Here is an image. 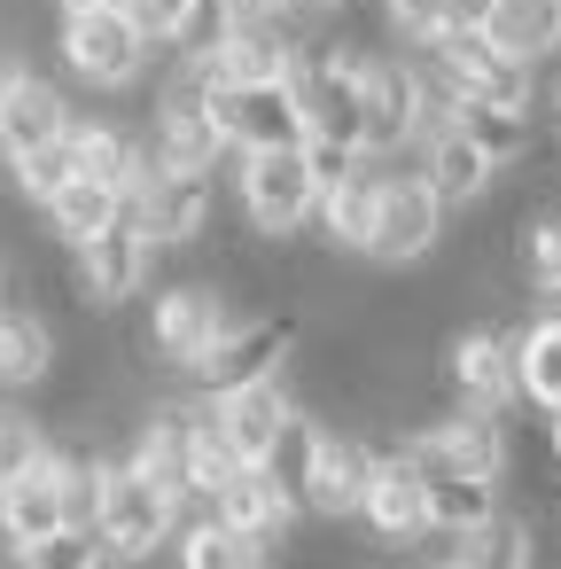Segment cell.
<instances>
[{
  "mask_svg": "<svg viewBox=\"0 0 561 569\" xmlns=\"http://www.w3.org/2000/svg\"><path fill=\"white\" fill-rule=\"evenodd\" d=\"M149 56L157 40L141 32V17L126 9V0H110V9H79V17H56V63L94 87V94H118V87H141L149 79Z\"/></svg>",
  "mask_w": 561,
  "mask_h": 569,
  "instance_id": "cell-1",
  "label": "cell"
},
{
  "mask_svg": "<svg viewBox=\"0 0 561 569\" xmlns=\"http://www.w3.org/2000/svg\"><path fill=\"white\" fill-rule=\"evenodd\" d=\"M234 211H242L266 242L304 234L312 211H320V180H312L304 141H289V149H234Z\"/></svg>",
  "mask_w": 561,
  "mask_h": 569,
  "instance_id": "cell-2",
  "label": "cell"
},
{
  "mask_svg": "<svg viewBox=\"0 0 561 569\" xmlns=\"http://www.w3.org/2000/svg\"><path fill=\"white\" fill-rule=\"evenodd\" d=\"M289 87H297V110H304V141H320V149H359V157H367L359 56H351L343 40H304Z\"/></svg>",
  "mask_w": 561,
  "mask_h": 569,
  "instance_id": "cell-3",
  "label": "cell"
},
{
  "mask_svg": "<svg viewBox=\"0 0 561 569\" xmlns=\"http://www.w3.org/2000/svg\"><path fill=\"white\" fill-rule=\"evenodd\" d=\"M297 336H304V312H289V305H273V312H242V320H227L219 343L180 375V390H188V398H219V390L266 382V375L289 367Z\"/></svg>",
  "mask_w": 561,
  "mask_h": 569,
  "instance_id": "cell-4",
  "label": "cell"
},
{
  "mask_svg": "<svg viewBox=\"0 0 561 569\" xmlns=\"http://www.w3.org/2000/svg\"><path fill=\"white\" fill-rule=\"evenodd\" d=\"M180 499L172 491H157L141 468H126V460H110V483H102V507H94V538H102V553H110V569H133V561H157L164 546H172V530H180Z\"/></svg>",
  "mask_w": 561,
  "mask_h": 569,
  "instance_id": "cell-5",
  "label": "cell"
},
{
  "mask_svg": "<svg viewBox=\"0 0 561 569\" xmlns=\"http://www.w3.org/2000/svg\"><path fill=\"white\" fill-rule=\"evenodd\" d=\"M227 320H234V312H227V289H219L211 273H180V281H164V289L149 297L141 343H149V359H157L164 375H188V367L219 343Z\"/></svg>",
  "mask_w": 561,
  "mask_h": 569,
  "instance_id": "cell-6",
  "label": "cell"
},
{
  "mask_svg": "<svg viewBox=\"0 0 561 569\" xmlns=\"http://www.w3.org/2000/svg\"><path fill=\"white\" fill-rule=\"evenodd\" d=\"M126 219H133L157 250H203V234L219 227V188H211V172L149 164V172L126 188Z\"/></svg>",
  "mask_w": 561,
  "mask_h": 569,
  "instance_id": "cell-7",
  "label": "cell"
},
{
  "mask_svg": "<svg viewBox=\"0 0 561 569\" xmlns=\"http://www.w3.org/2000/svg\"><path fill=\"white\" fill-rule=\"evenodd\" d=\"M374 437L359 429H312L304 445V468H297V507L304 522H359V499L374 483Z\"/></svg>",
  "mask_w": 561,
  "mask_h": 569,
  "instance_id": "cell-8",
  "label": "cell"
},
{
  "mask_svg": "<svg viewBox=\"0 0 561 569\" xmlns=\"http://www.w3.org/2000/svg\"><path fill=\"white\" fill-rule=\"evenodd\" d=\"M437 242H444V203H437V188L421 180V164L413 172H382V188H374V227H367V266H421V258H437Z\"/></svg>",
  "mask_w": 561,
  "mask_h": 569,
  "instance_id": "cell-9",
  "label": "cell"
},
{
  "mask_svg": "<svg viewBox=\"0 0 561 569\" xmlns=\"http://www.w3.org/2000/svg\"><path fill=\"white\" fill-rule=\"evenodd\" d=\"M421 468H460V476H507V452H514V429H507V413H483V406H437L413 437H398Z\"/></svg>",
  "mask_w": 561,
  "mask_h": 569,
  "instance_id": "cell-10",
  "label": "cell"
},
{
  "mask_svg": "<svg viewBox=\"0 0 561 569\" xmlns=\"http://www.w3.org/2000/svg\"><path fill=\"white\" fill-rule=\"evenodd\" d=\"M437 382L452 406H483V413H507L522 390H514V328L507 320H475L460 336H444L437 351Z\"/></svg>",
  "mask_w": 561,
  "mask_h": 569,
  "instance_id": "cell-11",
  "label": "cell"
},
{
  "mask_svg": "<svg viewBox=\"0 0 561 569\" xmlns=\"http://www.w3.org/2000/svg\"><path fill=\"white\" fill-rule=\"evenodd\" d=\"M149 273H157V242H149L133 219H118V227L71 242V281H79V297H87L94 312L133 305V297L149 289Z\"/></svg>",
  "mask_w": 561,
  "mask_h": 569,
  "instance_id": "cell-12",
  "label": "cell"
},
{
  "mask_svg": "<svg viewBox=\"0 0 561 569\" xmlns=\"http://www.w3.org/2000/svg\"><path fill=\"white\" fill-rule=\"evenodd\" d=\"M359 530H367L374 553H405V546L429 538V491H421V468H413L405 445L374 452V483L359 499Z\"/></svg>",
  "mask_w": 561,
  "mask_h": 569,
  "instance_id": "cell-13",
  "label": "cell"
},
{
  "mask_svg": "<svg viewBox=\"0 0 561 569\" xmlns=\"http://www.w3.org/2000/svg\"><path fill=\"white\" fill-rule=\"evenodd\" d=\"M359 102H367V157L390 164L421 141V79L405 56H359Z\"/></svg>",
  "mask_w": 561,
  "mask_h": 569,
  "instance_id": "cell-14",
  "label": "cell"
},
{
  "mask_svg": "<svg viewBox=\"0 0 561 569\" xmlns=\"http://www.w3.org/2000/svg\"><path fill=\"white\" fill-rule=\"evenodd\" d=\"M211 118H219L227 149H289V141H304V110H297L289 79H258V87L211 79Z\"/></svg>",
  "mask_w": 561,
  "mask_h": 569,
  "instance_id": "cell-15",
  "label": "cell"
},
{
  "mask_svg": "<svg viewBox=\"0 0 561 569\" xmlns=\"http://www.w3.org/2000/svg\"><path fill=\"white\" fill-rule=\"evenodd\" d=\"M421 56H429V63H437L460 94H483V102H522V110L538 102V71H530V63H514L507 48H491L475 24H452V32H444L437 48H421Z\"/></svg>",
  "mask_w": 561,
  "mask_h": 569,
  "instance_id": "cell-16",
  "label": "cell"
},
{
  "mask_svg": "<svg viewBox=\"0 0 561 569\" xmlns=\"http://www.w3.org/2000/svg\"><path fill=\"white\" fill-rule=\"evenodd\" d=\"M297 17H227V32L203 48V63H211V79H227V87H258V79H289L297 71V32H289Z\"/></svg>",
  "mask_w": 561,
  "mask_h": 569,
  "instance_id": "cell-17",
  "label": "cell"
},
{
  "mask_svg": "<svg viewBox=\"0 0 561 569\" xmlns=\"http://www.w3.org/2000/svg\"><path fill=\"white\" fill-rule=\"evenodd\" d=\"M203 406H211V421L234 437V452H242V460H266V452L281 445V429L304 413V406H297V390H289V375H266V382L219 390V398H203Z\"/></svg>",
  "mask_w": 561,
  "mask_h": 569,
  "instance_id": "cell-18",
  "label": "cell"
},
{
  "mask_svg": "<svg viewBox=\"0 0 561 569\" xmlns=\"http://www.w3.org/2000/svg\"><path fill=\"white\" fill-rule=\"evenodd\" d=\"M211 507H219V515H227L234 530H250V538H258L266 553H281V546H289V538L304 530V507L289 499V483H281V476H273L266 460H242V468H234V483H227V491H219Z\"/></svg>",
  "mask_w": 561,
  "mask_h": 569,
  "instance_id": "cell-19",
  "label": "cell"
},
{
  "mask_svg": "<svg viewBox=\"0 0 561 569\" xmlns=\"http://www.w3.org/2000/svg\"><path fill=\"white\" fill-rule=\"evenodd\" d=\"M56 359H63V336L48 312L17 305V297L0 305V398H24V390L56 382Z\"/></svg>",
  "mask_w": 561,
  "mask_h": 569,
  "instance_id": "cell-20",
  "label": "cell"
},
{
  "mask_svg": "<svg viewBox=\"0 0 561 569\" xmlns=\"http://www.w3.org/2000/svg\"><path fill=\"white\" fill-rule=\"evenodd\" d=\"M421 180L437 188V203H444V211H475V203L499 188V164H491L460 126H444V133H429V141H421Z\"/></svg>",
  "mask_w": 561,
  "mask_h": 569,
  "instance_id": "cell-21",
  "label": "cell"
},
{
  "mask_svg": "<svg viewBox=\"0 0 561 569\" xmlns=\"http://www.w3.org/2000/svg\"><path fill=\"white\" fill-rule=\"evenodd\" d=\"M475 32H483L491 48H507L514 63L538 71V63L561 56V0H483Z\"/></svg>",
  "mask_w": 561,
  "mask_h": 569,
  "instance_id": "cell-22",
  "label": "cell"
},
{
  "mask_svg": "<svg viewBox=\"0 0 561 569\" xmlns=\"http://www.w3.org/2000/svg\"><path fill=\"white\" fill-rule=\"evenodd\" d=\"M63 133H71L63 87L40 79V71H24V79L9 87V102H0V164L24 157V149H40V141H63Z\"/></svg>",
  "mask_w": 561,
  "mask_h": 569,
  "instance_id": "cell-23",
  "label": "cell"
},
{
  "mask_svg": "<svg viewBox=\"0 0 561 569\" xmlns=\"http://www.w3.org/2000/svg\"><path fill=\"white\" fill-rule=\"evenodd\" d=\"M63 522V476H56V452H40L24 476H9L0 483V546H32V538H48Z\"/></svg>",
  "mask_w": 561,
  "mask_h": 569,
  "instance_id": "cell-24",
  "label": "cell"
},
{
  "mask_svg": "<svg viewBox=\"0 0 561 569\" xmlns=\"http://www.w3.org/2000/svg\"><path fill=\"white\" fill-rule=\"evenodd\" d=\"M452 126L499 164V172H514V164H530L538 157V118L522 110V102H483V94H460V110H452Z\"/></svg>",
  "mask_w": 561,
  "mask_h": 569,
  "instance_id": "cell-25",
  "label": "cell"
},
{
  "mask_svg": "<svg viewBox=\"0 0 561 569\" xmlns=\"http://www.w3.org/2000/svg\"><path fill=\"white\" fill-rule=\"evenodd\" d=\"M273 553L250 538V530H234L219 507H203V515H180V530H172V569H266Z\"/></svg>",
  "mask_w": 561,
  "mask_h": 569,
  "instance_id": "cell-26",
  "label": "cell"
},
{
  "mask_svg": "<svg viewBox=\"0 0 561 569\" xmlns=\"http://www.w3.org/2000/svg\"><path fill=\"white\" fill-rule=\"evenodd\" d=\"M374 188H382V164L374 157H359L328 196H320V211H312V227H320V242L328 250H367V227H374Z\"/></svg>",
  "mask_w": 561,
  "mask_h": 569,
  "instance_id": "cell-27",
  "label": "cell"
},
{
  "mask_svg": "<svg viewBox=\"0 0 561 569\" xmlns=\"http://www.w3.org/2000/svg\"><path fill=\"white\" fill-rule=\"evenodd\" d=\"M421 468V460H413ZM421 491H429V538H460L475 522L499 515V483L491 476H460V468H421Z\"/></svg>",
  "mask_w": 561,
  "mask_h": 569,
  "instance_id": "cell-28",
  "label": "cell"
},
{
  "mask_svg": "<svg viewBox=\"0 0 561 569\" xmlns=\"http://www.w3.org/2000/svg\"><path fill=\"white\" fill-rule=\"evenodd\" d=\"M71 164L87 180H110V188H133L149 172V141H133L126 126L110 118H71Z\"/></svg>",
  "mask_w": 561,
  "mask_h": 569,
  "instance_id": "cell-29",
  "label": "cell"
},
{
  "mask_svg": "<svg viewBox=\"0 0 561 569\" xmlns=\"http://www.w3.org/2000/svg\"><path fill=\"white\" fill-rule=\"evenodd\" d=\"M48 234L71 250V242H87V234H102V227H118L126 219V188H110V180H87V172H71L48 203Z\"/></svg>",
  "mask_w": 561,
  "mask_h": 569,
  "instance_id": "cell-30",
  "label": "cell"
},
{
  "mask_svg": "<svg viewBox=\"0 0 561 569\" xmlns=\"http://www.w3.org/2000/svg\"><path fill=\"white\" fill-rule=\"evenodd\" d=\"M514 390H522L538 413L561 406V305L514 328Z\"/></svg>",
  "mask_w": 561,
  "mask_h": 569,
  "instance_id": "cell-31",
  "label": "cell"
},
{
  "mask_svg": "<svg viewBox=\"0 0 561 569\" xmlns=\"http://www.w3.org/2000/svg\"><path fill=\"white\" fill-rule=\"evenodd\" d=\"M452 553L468 561V569H538V530H530V515L514 507H499L491 522H475V530H460L452 538Z\"/></svg>",
  "mask_w": 561,
  "mask_h": 569,
  "instance_id": "cell-32",
  "label": "cell"
},
{
  "mask_svg": "<svg viewBox=\"0 0 561 569\" xmlns=\"http://www.w3.org/2000/svg\"><path fill=\"white\" fill-rule=\"evenodd\" d=\"M234 468H242V452H234V437L211 421V406L196 398V429H188V483H196V507H211L227 483H234Z\"/></svg>",
  "mask_w": 561,
  "mask_h": 569,
  "instance_id": "cell-33",
  "label": "cell"
},
{
  "mask_svg": "<svg viewBox=\"0 0 561 569\" xmlns=\"http://www.w3.org/2000/svg\"><path fill=\"white\" fill-rule=\"evenodd\" d=\"M17 569H110V553H102L94 522H56L48 538L17 546Z\"/></svg>",
  "mask_w": 561,
  "mask_h": 569,
  "instance_id": "cell-34",
  "label": "cell"
},
{
  "mask_svg": "<svg viewBox=\"0 0 561 569\" xmlns=\"http://www.w3.org/2000/svg\"><path fill=\"white\" fill-rule=\"evenodd\" d=\"M71 172H79V164H71V133H63V141H40V149H24V157H9V188H17L24 203H48Z\"/></svg>",
  "mask_w": 561,
  "mask_h": 569,
  "instance_id": "cell-35",
  "label": "cell"
},
{
  "mask_svg": "<svg viewBox=\"0 0 561 569\" xmlns=\"http://www.w3.org/2000/svg\"><path fill=\"white\" fill-rule=\"evenodd\" d=\"M40 452H48V421L32 406H17V398H0V483L24 476Z\"/></svg>",
  "mask_w": 561,
  "mask_h": 569,
  "instance_id": "cell-36",
  "label": "cell"
},
{
  "mask_svg": "<svg viewBox=\"0 0 561 569\" xmlns=\"http://www.w3.org/2000/svg\"><path fill=\"white\" fill-rule=\"evenodd\" d=\"M126 9L141 17V32H149L157 48H172V40L188 32V17H196V0H126Z\"/></svg>",
  "mask_w": 561,
  "mask_h": 569,
  "instance_id": "cell-37",
  "label": "cell"
},
{
  "mask_svg": "<svg viewBox=\"0 0 561 569\" xmlns=\"http://www.w3.org/2000/svg\"><path fill=\"white\" fill-rule=\"evenodd\" d=\"M242 17H297V0H234Z\"/></svg>",
  "mask_w": 561,
  "mask_h": 569,
  "instance_id": "cell-38",
  "label": "cell"
},
{
  "mask_svg": "<svg viewBox=\"0 0 561 569\" xmlns=\"http://www.w3.org/2000/svg\"><path fill=\"white\" fill-rule=\"evenodd\" d=\"M17 79H24V56H17V48H0V102H9Z\"/></svg>",
  "mask_w": 561,
  "mask_h": 569,
  "instance_id": "cell-39",
  "label": "cell"
},
{
  "mask_svg": "<svg viewBox=\"0 0 561 569\" xmlns=\"http://www.w3.org/2000/svg\"><path fill=\"white\" fill-rule=\"evenodd\" d=\"M343 9H351V0H297V17H320V24H328V17H343Z\"/></svg>",
  "mask_w": 561,
  "mask_h": 569,
  "instance_id": "cell-40",
  "label": "cell"
},
{
  "mask_svg": "<svg viewBox=\"0 0 561 569\" xmlns=\"http://www.w3.org/2000/svg\"><path fill=\"white\" fill-rule=\"evenodd\" d=\"M545 452H553V468H561V406L545 413Z\"/></svg>",
  "mask_w": 561,
  "mask_h": 569,
  "instance_id": "cell-41",
  "label": "cell"
},
{
  "mask_svg": "<svg viewBox=\"0 0 561 569\" xmlns=\"http://www.w3.org/2000/svg\"><path fill=\"white\" fill-rule=\"evenodd\" d=\"M545 126H553V133H561V79H553V87H545Z\"/></svg>",
  "mask_w": 561,
  "mask_h": 569,
  "instance_id": "cell-42",
  "label": "cell"
},
{
  "mask_svg": "<svg viewBox=\"0 0 561 569\" xmlns=\"http://www.w3.org/2000/svg\"><path fill=\"white\" fill-rule=\"evenodd\" d=\"M79 9H110V0H56V17H79Z\"/></svg>",
  "mask_w": 561,
  "mask_h": 569,
  "instance_id": "cell-43",
  "label": "cell"
},
{
  "mask_svg": "<svg viewBox=\"0 0 561 569\" xmlns=\"http://www.w3.org/2000/svg\"><path fill=\"white\" fill-rule=\"evenodd\" d=\"M9 297H17V266H9V258H0V305H9Z\"/></svg>",
  "mask_w": 561,
  "mask_h": 569,
  "instance_id": "cell-44",
  "label": "cell"
},
{
  "mask_svg": "<svg viewBox=\"0 0 561 569\" xmlns=\"http://www.w3.org/2000/svg\"><path fill=\"white\" fill-rule=\"evenodd\" d=\"M421 569H468V561H460V553H444V561H421Z\"/></svg>",
  "mask_w": 561,
  "mask_h": 569,
  "instance_id": "cell-45",
  "label": "cell"
},
{
  "mask_svg": "<svg viewBox=\"0 0 561 569\" xmlns=\"http://www.w3.org/2000/svg\"><path fill=\"white\" fill-rule=\"evenodd\" d=\"M553 569H561V561H553Z\"/></svg>",
  "mask_w": 561,
  "mask_h": 569,
  "instance_id": "cell-46",
  "label": "cell"
}]
</instances>
